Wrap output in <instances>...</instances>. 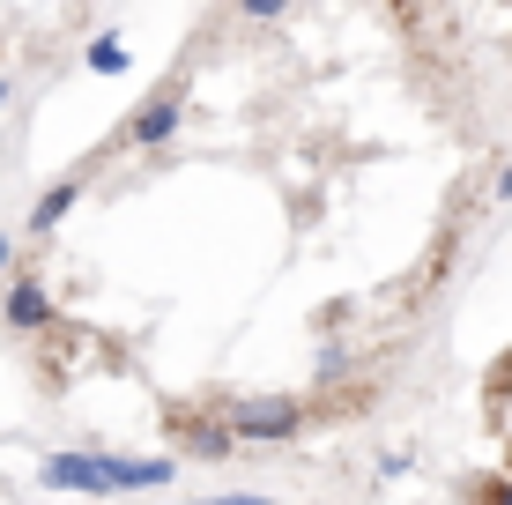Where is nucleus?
Returning a JSON list of instances; mask_svg holds the SVG:
<instances>
[{"label":"nucleus","mask_w":512,"mask_h":505,"mask_svg":"<svg viewBox=\"0 0 512 505\" xmlns=\"http://www.w3.org/2000/svg\"><path fill=\"white\" fill-rule=\"evenodd\" d=\"M38 491H75V498H119L112 454H45V461H38Z\"/></svg>","instance_id":"1"},{"label":"nucleus","mask_w":512,"mask_h":505,"mask_svg":"<svg viewBox=\"0 0 512 505\" xmlns=\"http://www.w3.org/2000/svg\"><path fill=\"white\" fill-rule=\"evenodd\" d=\"M223 416H231L238 439H290V431L305 424V409H297V402H238Z\"/></svg>","instance_id":"2"},{"label":"nucleus","mask_w":512,"mask_h":505,"mask_svg":"<svg viewBox=\"0 0 512 505\" xmlns=\"http://www.w3.org/2000/svg\"><path fill=\"white\" fill-rule=\"evenodd\" d=\"M179 97H149V104H134V112H127V142L134 149H164L171 142V134H179Z\"/></svg>","instance_id":"3"},{"label":"nucleus","mask_w":512,"mask_h":505,"mask_svg":"<svg viewBox=\"0 0 512 505\" xmlns=\"http://www.w3.org/2000/svg\"><path fill=\"white\" fill-rule=\"evenodd\" d=\"M179 439L193 446V454H208V461H223L238 446V431H231V416H179Z\"/></svg>","instance_id":"4"},{"label":"nucleus","mask_w":512,"mask_h":505,"mask_svg":"<svg viewBox=\"0 0 512 505\" xmlns=\"http://www.w3.org/2000/svg\"><path fill=\"white\" fill-rule=\"evenodd\" d=\"M45 320H52V298L23 275V283L8 290V327H15V335H30V327H45Z\"/></svg>","instance_id":"5"},{"label":"nucleus","mask_w":512,"mask_h":505,"mask_svg":"<svg viewBox=\"0 0 512 505\" xmlns=\"http://www.w3.org/2000/svg\"><path fill=\"white\" fill-rule=\"evenodd\" d=\"M82 201V179H60V186H45V201L30 208V231H60L67 223V208Z\"/></svg>","instance_id":"6"},{"label":"nucleus","mask_w":512,"mask_h":505,"mask_svg":"<svg viewBox=\"0 0 512 505\" xmlns=\"http://www.w3.org/2000/svg\"><path fill=\"white\" fill-rule=\"evenodd\" d=\"M90 67H97V75H127V45H119V38H97V45H90Z\"/></svg>","instance_id":"7"},{"label":"nucleus","mask_w":512,"mask_h":505,"mask_svg":"<svg viewBox=\"0 0 512 505\" xmlns=\"http://www.w3.org/2000/svg\"><path fill=\"white\" fill-rule=\"evenodd\" d=\"M193 505H275V498H245V491H223V498H193Z\"/></svg>","instance_id":"8"},{"label":"nucleus","mask_w":512,"mask_h":505,"mask_svg":"<svg viewBox=\"0 0 512 505\" xmlns=\"http://www.w3.org/2000/svg\"><path fill=\"white\" fill-rule=\"evenodd\" d=\"M483 505H512V476H505V483H490V498H483Z\"/></svg>","instance_id":"9"},{"label":"nucleus","mask_w":512,"mask_h":505,"mask_svg":"<svg viewBox=\"0 0 512 505\" xmlns=\"http://www.w3.org/2000/svg\"><path fill=\"white\" fill-rule=\"evenodd\" d=\"M8 260H15V238H8V231H0V268H8Z\"/></svg>","instance_id":"10"},{"label":"nucleus","mask_w":512,"mask_h":505,"mask_svg":"<svg viewBox=\"0 0 512 505\" xmlns=\"http://www.w3.org/2000/svg\"><path fill=\"white\" fill-rule=\"evenodd\" d=\"M0 104H8V82H0Z\"/></svg>","instance_id":"11"},{"label":"nucleus","mask_w":512,"mask_h":505,"mask_svg":"<svg viewBox=\"0 0 512 505\" xmlns=\"http://www.w3.org/2000/svg\"><path fill=\"white\" fill-rule=\"evenodd\" d=\"M505 468H512V454H505Z\"/></svg>","instance_id":"12"}]
</instances>
